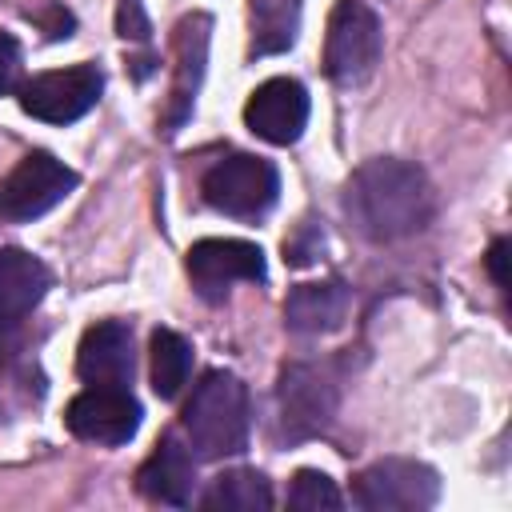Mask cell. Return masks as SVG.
<instances>
[{"label":"cell","instance_id":"obj_1","mask_svg":"<svg viewBox=\"0 0 512 512\" xmlns=\"http://www.w3.org/2000/svg\"><path fill=\"white\" fill-rule=\"evenodd\" d=\"M344 212L368 240H400L428 224L432 188L404 160H368L344 188Z\"/></svg>","mask_w":512,"mask_h":512},{"label":"cell","instance_id":"obj_2","mask_svg":"<svg viewBox=\"0 0 512 512\" xmlns=\"http://www.w3.org/2000/svg\"><path fill=\"white\" fill-rule=\"evenodd\" d=\"M184 444L200 460L236 456L248 440V392L232 372H208L180 416Z\"/></svg>","mask_w":512,"mask_h":512},{"label":"cell","instance_id":"obj_3","mask_svg":"<svg viewBox=\"0 0 512 512\" xmlns=\"http://www.w3.org/2000/svg\"><path fill=\"white\" fill-rule=\"evenodd\" d=\"M380 20L364 0H336L324 36V72L336 84H364L380 64Z\"/></svg>","mask_w":512,"mask_h":512},{"label":"cell","instance_id":"obj_4","mask_svg":"<svg viewBox=\"0 0 512 512\" xmlns=\"http://www.w3.org/2000/svg\"><path fill=\"white\" fill-rule=\"evenodd\" d=\"M436 496H440V476L428 464L400 456L368 464L352 484V500L368 512H420L432 508Z\"/></svg>","mask_w":512,"mask_h":512},{"label":"cell","instance_id":"obj_5","mask_svg":"<svg viewBox=\"0 0 512 512\" xmlns=\"http://www.w3.org/2000/svg\"><path fill=\"white\" fill-rule=\"evenodd\" d=\"M276 192H280L276 168L244 152L212 164L204 176V200L224 216H260L276 204Z\"/></svg>","mask_w":512,"mask_h":512},{"label":"cell","instance_id":"obj_6","mask_svg":"<svg viewBox=\"0 0 512 512\" xmlns=\"http://www.w3.org/2000/svg\"><path fill=\"white\" fill-rule=\"evenodd\" d=\"M76 188V172L48 152H28L0 180V216L4 220H36L56 208Z\"/></svg>","mask_w":512,"mask_h":512},{"label":"cell","instance_id":"obj_7","mask_svg":"<svg viewBox=\"0 0 512 512\" xmlns=\"http://www.w3.org/2000/svg\"><path fill=\"white\" fill-rule=\"evenodd\" d=\"M100 88H104V80L92 64L56 68L20 88V108L44 124H72L100 100Z\"/></svg>","mask_w":512,"mask_h":512},{"label":"cell","instance_id":"obj_8","mask_svg":"<svg viewBox=\"0 0 512 512\" xmlns=\"http://www.w3.org/2000/svg\"><path fill=\"white\" fill-rule=\"evenodd\" d=\"M72 436L92 444H128L140 428V404L128 388H100L88 384L64 412Z\"/></svg>","mask_w":512,"mask_h":512},{"label":"cell","instance_id":"obj_9","mask_svg":"<svg viewBox=\"0 0 512 512\" xmlns=\"http://www.w3.org/2000/svg\"><path fill=\"white\" fill-rule=\"evenodd\" d=\"M244 124L268 144H296L304 124H308V92H304V84L288 80V76L264 80L244 104Z\"/></svg>","mask_w":512,"mask_h":512},{"label":"cell","instance_id":"obj_10","mask_svg":"<svg viewBox=\"0 0 512 512\" xmlns=\"http://www.w3.org/2000/svg\"><path fill=\"white\" fill-rule=\"evenodd\" d=\"M188 276L204 296L228 292V284L240 280H264V252L252 240H232V236H212L188 248Z\"/></svg>","mask_w":512,"mask_h":512},{"label":"cell","instance_id":"obj_11","mask_svg":"<svg viewBox=\"0 0 512 512\" xmlns=\"http://www.w3.org/2000/svg\"><path fill=\"white\" fill-rule=\"evenodd\" d=\"M132 332L120 320H100L84 332L80 348H76V372L88 384L100 388H128L132 384Z\"/></svg>","mask_w":512,"mask_h":512},{"label":"cell","instance_id":"obj_12","mask_svg":"<svg viewBox=\"0 0 512 512\" xmlns=\"http://www.w3.org/2000/svg\"><path fill=\"white\" fill-rule=\"evenodd\" d=\"M48 268L24 248H0V340L44 300Z\"/></svg>","mask_w":512,"mask_h":512},{"label":"cell","instance_id":"obj_13","mask_svg":"<svg viewBox=\"0 0 512 512\" xmlns=\"http://www.w3.org/2000/svg\"><path fill=\"white\" fill-rule=\"evenodd\" d=\"M192 484H196L192 448L184 440H176V436H164L156 444V452L136 472V488L156 504H188L192 500Z\"/></svg>","mask_w":512,"mask_h":512},{"label":"cell","instance_id":"obj_14","mask_svg":"<svg viewBox=\"0 0 512 512\" xmlns=\"http://www.w3.org/2000/svg\"><path fill=\"white\" fill-rule=\"evenodd\" d=\"M332 412V388L316 368H288L280 376V420L288 436L316 432Z\"/></svg>","mask_w":512,"mask_h":512},{"label":"cell","instance_id":"obj_15","mask_svg":"<svg viewBox=\"0 0 512 512\" xmlns=\"http://www.w3.org/2000/svg\"><path fill=\"white\" fill-rule=\"evenodd\" d=\"M348 316V292L344 284H300L288 300H284V320L292 332L304 336H320L340 328Z\"/></svg>","mask_w":512,"mask_h":512},{"label":"cell","instance_id":"obj_16","mask_svg":"<svg viewBox=\"0 0 512 512\" xmlns=\"http://www.w3.org/2000/svg\"><path fill=\"white\" fill-rule=\"evenodd\" d=\"M204 508L212 512H264L272 508V488L260 472L252 468H236V472H224L200 500Z\"/></svg>","mask_w":512,"mask_h":512},{"label":"cell","instance_id":"obj_17","mask_svg":"<svg viewBox=\"0 0 512 512\" xmlns=\"http://www.w3.org/2000/svg\"><path fill=\"white\" fill-rule=\"evenodd\" d=\"M252 8V52H284L300 28V0H248Z\"/></svg>","mask_w":512,"mask_h":512},{"label":"cell","instance_id":"obj_18","mask_svg":"<svg viewBox=\"0 0 512 512\" xmlns=\"http://www.w3.org/2000/svg\"><path fill=\"white\" fill-rule=\"evenodd\" d=\"M208 20L204 16H192L180 24L176 32V56H180V68H176V88H172V120H180L192 104V92H196V80H200V64H204V48H208Z\"/></svg>","mask_w":512,"mask_h":512},{"label":"cell","instance_id":"obj_19","mask_svg":"<svg viewBox=\"0 0 512 512\" xmlns=\"http://www.w3.org/2000/svg\"><path fill=\"white\" fill-rule=\"evenodd\" d=\"M192 372V348L180 332L172 328H156L152 332V388L160 400L180 396V388L188 384Z\"/></svg>","mask_w":512,"mask_h":512},{"label":"cell","instance_id":"obj_20","mask_svg":"<svg viewBox=\"0 0 512 512\" xmlns=\"http://www.w3.org/2000/svg\"><path fill=\"white\" fill-rule=\"evenodd\" d=\"M288 504L300 508V512H328V508H340V488L316 472V468H300L292 476V488H288Z\"/></svg>","mask_w":512,"mask_h":512},{"label":"cell","instance_id":"obj_21","mask_svg":"<svg viewBox=\"0 0 512 512\" xmlns=\"http://www.w3.org/2000/svg\"><path fill=\"white\" fill-rule=\"evenodd\" d=\"M16 72H20V44L8 32H0V92L16 84Z\"/></svg>","mask_w":512,"mask_h":512},{"label":"cell","instance_id":"obj_22","mask_svg":"<svg viewBox=\"0 0 512 512\" xmlns=\"http://www.w3.org/2000/svg\"><path fill=\"white\" fill-rule=\"evenodd\" d=\"M488 272L500 288H508V240H496L492 252H488Z\"/></svg>","mask_w":512,"mask_h":512}]
</instances>
